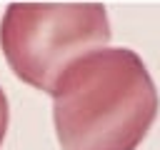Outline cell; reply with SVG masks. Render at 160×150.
<instances>
[{
	"label": "cell",
	"instance_id": "2",
	"mask_svg": "<svg viewBox=\"0 0 160 150\" xmlns=\"http://www.w3.org/2000/svg\"><path fill=\"white\" fill-rule=\"evenodd\" d=\"M102 2H10L0 18V50L28 85L50 92L75 58L110 42Z\"/></svg>",
	"mask_w": 160,
	"mask_h": 150
},
{
	"label": "cell",
	"instance_id": "1",
	"mask_svg": "<svg viewBox=\"0 0 160 150\" xmlns=\"http://www.w3.org/2000/svg\"><path fill=\"white\" fill-rule=\"evenodd\" d=\"M50 98L62 150H138L160 108L145 60L132 48L115 45L68 62Z\"/></svg>",
	"mask_w": 160,
	"mask_h": 150
},
{
	"label": "cell",
	"instance_id": "3",
	"mask_svg": "<svg viewBox=\"0 0 160 150\" xmlns=\"http://www.w3.org/2000/svg\"><path fill=\"white\" fill-rule=\"evenodd\" d=\"M8 122H10V105H8V95L0 85V145L5 140V132H8Z\"/></svg>",
	"mask_w": 160,
	"mask_h": 150
}]
</instances>
